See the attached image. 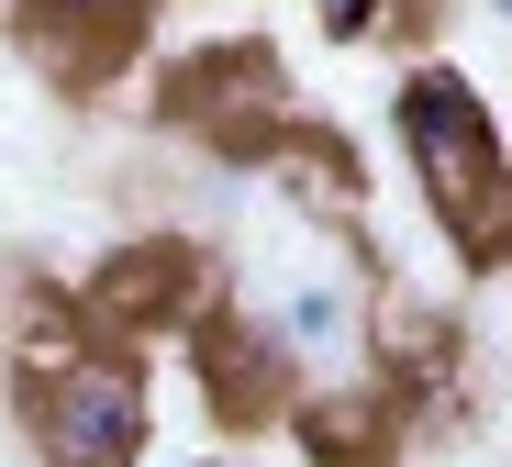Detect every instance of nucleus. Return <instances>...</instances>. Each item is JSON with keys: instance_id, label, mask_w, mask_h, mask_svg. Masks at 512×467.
<instances>
[{"instance_id": "obj_4", "label": "nucleus", "mask_w": 512, "mask_h": 467, "mask_svg": "<svg viewBox=\"0 0 512 467\" xmlns=\"http://www.w3.org/2000/svg\"><path fill=\"white\" fill-rule=\"evenodd\" d=\"M368 434H379L368 401H312V412H301V445H312V456H368Z\"/></svg>"}, {"instance_id": "obj_2", "label": "nucleus", "mask_w": 512, "mask_h": 467, "mask_svg": "<svg viewBox=\"0 0 512 467\" xmlns=\"http://www.w3.org/2000/svg\"><path fill=\"white\" fill-rule=\"evenodd\" d=\"M34 445L45 467H134L145 456V379L123 356H56L34 390Z\"/></svg>"}, {"instance_id": "obj_5", "label": "nucleus", "mask_w": 512, "mask_h": 467, "mask_svg": "<svg viewBox=\"0 0 512 467\" xmlns=\"http://www.w3.org/2000/svg\"><path fill=\"white\" fill-rule=\"evenodd\" d=\"M312 23H323L334 45H357V34H379V23H390V0H312Z\"/></svg>"}, {"instance_id": "obj_7", "label": "nucleus", "mask_w": 512, "mask_h": 467, "mask_svg": "<svg viewBox=\"0 0 512 467\" xmlns=\"http://www.w3.org/2000/svg\"><path fill=\"white\" fill-rule=\"evenodd\" d=\"M490 12H501V23H512V0H490Z\"/></svg>"}, {"instance_id": "obj_6", "label": "nucleus", "mask_w": 512, "mask_h": 467, "mask_svg": "<svg viewBox=\"0 0 512 467\" xmlns=\"http://www.w3.org/2000/svg\"><path fill=\"white\" fill-rule=\"evenodd\" d=\"M34 12H56V23H78V34H112L134 0H34Z\"/></svg>"}, {"instance_id": "obj_3", "label": "nucleus", "mask_w": 512, "mask_h": 467, "mask_svg": "<svg viewBox=\"0 0 512 467\" xmlns=\"http://www.w3.org/2000/svg\"><path fill=\"white\" fill-rule=\"evenodd\" d=\"M268 323H279V345H290V356H346V345H357V301L334 290V278L290 290V301H279Z\"/></svg>"}, {"instance_id": "obj_1", "label": "nucleus", "mask_w": 512, "mask_h": 467, "mask_svg": "<svg viewBox=\"0 0 512 467\" xmlns=\"http://www.w3.org/2000/svg\"><path fill=\"white\" fill-rule=\"evenodd\" d=\"M401 145L423 167V190H435V212L468 223V245H512V145L457 67L401 78Z\"/></svg>"}]
</instances>
